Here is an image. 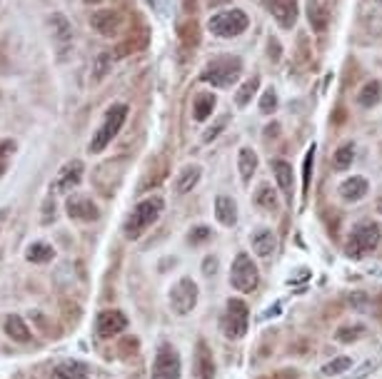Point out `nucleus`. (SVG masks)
<instances>
[{"mask_svg":"<svg viewBox=\"0 0 382 379\" xmlns=\"http://www.w3.org/2000/svg\"><path fill=\"white\" fill-rule=\"evenodd\" d=\"M85 3H96V6H98V3H102V0H85Z\"/></svg>","mask_w":382,"mask_h":379,"instance_id":"43","label":"nucleus"},{"mask_svg":"<svg viewBox=\"0 0 382 379\" xmlns=\"http://www.w3.org/2000/svg\"><path fill=\"white\" fill-rule=\"evenodd\" d=\"M255 205L260 210H265V212H275V210H277V205H280V200H277V192H275V190L270 187L268 183H263L260 187L255 190Z\"/></svg>","mask_w":382,"mask_h":379,"instance_id":"27","label":"nucleus"},{"mask_svg":"<svg viewBox=\"0 0 382 379\" xmlns=\"http://www.w3.org/2000/svg\"><path fill=\"white\" fill-rule=\"evenodd\" d=\"M312 162H315V145H312V148L307 150V155H305V165H303V187H305V192H307V187H310Z\"/></svg>","mask_w":382,"mask_h":379,"instance_id":"36","label":"nucleus"},{"mask_svg":"<svg viewBox=\"0 0 382 379\" xmlns=\"http://www.w3.org/2000/svg\"><path fill=\"white\" fill-rule=\"evenodd\" d=\"M377 367H380V359H367V362H365V364H362V367L358 369V372L350 374V379H365V377H367V374L375 372Z\"/></svg>","mask_w":382,"mask_h":379,"instance_id":"38","label":"nucleus"},{"mask_svg":"<svg viewBox=\"0 0 382 379\" xmlns=\"http://www.w3.org/2000/svg\"><path fill=\"white\" fill-rule=\"evenodd\" d=\"M250 245L257 257L268 260V257L275 255V249H277V237H275V232L270 230V227H257L250 235Z\"/></svg>","mask_w":382,"mask_h":379,"instance_id":"17","label":"nucleus"},{"mask_svg":"<svg viewBox=\"0 0 382 379\" xmlns=\"http://www.w3.org/2000/svg\"><path fill=\"white\" fill-rule=\"evenodd\" d=\"M257 88H260V77L252 75L250 80H245V83H243V88L235 93V105H238V107H247V105H250L252 95L257 93Z\"/></svg>","mask_w":382,"mask_h":379,"instance_id":"30","label":"nucleus"},{"mask_svg":"<svg viewBox=\"0 0 382 379\" xmlns=\"http://www.w3.org/2000/svg\"><path fill=\"white\" fill-rule=\"evenodd\" d=\"M6 219H8V208H0V230L6 225Z\"/></svg>","mask_w":382,"mask_h":379,"instance_id":"41","label":"nucleus"},{"mask_svg":"<svg viewBox=\"0 0 382 379\" xmlns=\"http://www.w3.org/2000/svg\"><path fill=\"white\" fill-rule=\"evenodd\" d=\"M192 374L197 379H215V359H213V352H210L208 342H197L195 355H192Z\"/></svg>","mask_w":382,"mask_h":379,"instance_id":"14","label":"nucleus"},{"mask_svg":"<svg viewBox=\"0 0 382 379\" xmlns=\"http://www.w3.org/2000/svg\"><path fill=\"white\" fill-rule=\"evenodd\" d=\"M210 235H213V230L205 227V225H200V227H195V230L190 232V242L200 245V242H205V240H210Z\"/></svg>","mask_w":382,"mask_h":379,"instance_id":"39","label":"nucleus"},{"mask_svg":"<svg viewBox=\"0 0 382 379\" xmlns=\"http://www.w3.org/2000/svg\"><path fill=\"white\" fill-rule=\"evenodd\" d=\"M227 120H230V118H227V115H225V118L217 120V123L213 125V127H208V130L203 132V142H213V140H217V137H220V132L225 130Z\"/></svg>","mask_w":382,"mask_h":379,"instance_id":"37","label":"nucleus"},{"mask_svg":"<svg viewBox=\"0 0 382 379\" xmlns=\"http://www.w3.org/2000/svg\"><path fill=\"white\" fill-rule=\"evenodd\" d=\"M197 297H200V290H197L195 279H192V277H183V279H178L173 287H170V295H167V300H170V309H173L175 314L185 317V314H190L192 309H195Z\"/></svg>","mask_w":382,"mask_h":379,"instance_id":"7","label":"nucleus"},{"mask_svg":"<svg viewBox=\"0 0 382 379\" xmlns=\"http://www.w3.org/2000/svg\"><path fill=\"white\" fill-rule=\"evenodd\" d=\"M128 110H130V107H128L125 102H115V105L108 107V113L102 118L100 127L93 132V137H90L88 153L98 155L108 148L110 142H113V137L123 130V125H125V120H128Z\"/></svg>","mask_w":382,"mask_h":379,"instance_id":"2","label":"nucleus"},{"mask_svg":"<svg viewBox=\"0 0 382 379\" xmlns=\"http://www.w3.org/2000/svg\"><path fill=\"white\" fill-rule=\"evenodd\" d=\"M375 210H377V212H380V215H382V195H380V197H377V202H375Z\"/></svg>","mask_w":382,"mask_h":379,"instance_id":"42","label":"nucleus"},{"mask_svg":"<svg viewBox=\"0 0 382 379\" xmlns=\"http://www.w3.org/2000/svg\"><path fill=\"white\" fill-rule=\"evenodd\" d=\"M162 210H165L162 197H148V200L137 202L135 208H132L130 217L125 219V227H123L128 240H140L160 219Z\"/></svg>","mask_w":382,"mask_h":379,"instance_id":"1","label":"nucleus"},{"mask_svg":"<svg viewBox=\"0 0 382 379\" xmlns=\"http://www.w3.org/2000/svg\"><path fill=\"white\" fill-rule=\"evenodd\" d=\"M90 369L83 362H63L53 369V379H88Z\"/></svg>","mask_w":382,"mask_h":379,"instance_id":"22","label":"nucleus"},{"mask_svg":"<svg viewBox=\"0 0 382 379\" xmlns=\"http://www.w3.org/2000/svg\"><path fill=\"white\" fill-rule=\"evenodd\" d=\"M247 25H250V18H247L245 13L238 10V8H227V10H220L215 13L213 18L208 20V30L213 33V36L217 38H238L243 36L247 30Z\"/></svg>","mask_w":382,"mask_h":379,"instance_id":"4","label":"nucleus"},{"mask_svg":"<svg viewBox=\"0 0 382 379\" xmlns=\"http://www.w3.org/2000/svg\"><path fill=\"white\" fill-rule=\"evenodd\" d=\"M90 25L93 30H98L100 36L113 38L120 28H123V15L118 10H108V8H100V10H93L90 15Z\"/></svg>","mask_w":382,"mask_h":379,"instance_id":"13","label":"nucleus"},{"mask_svg":"<svg viewBox=\"0 0 382 379\" xmlns=\"http://www.w3.org/2000/svg\"><path fill=\"white\" fill-rule=\"evenodd\" d=\"M365 334V327L362 325H355V327H340L337 330V339L340 342H345V344H350V342H355V339H360Z\"/></svg>","mask_w":382,"mask_h":379,"instance_id":"34","label":"nucleus"},{"mask_svg":"<svg viewBox=\"0 0 382 379\" xmlns=\"http://www.w3.org/2000/svg\"><path fill=\"white\" fill-rule=\"evenodd\" d=\"M68 217L80 219V222H93L98 219V205L85 195H72L68 197Z\"/></svg>","mask_w":382,"mask_h":379,"instance_id":"16","label":"nucleus"},{"mask_svg":"<svg viewBox=\"0 0 382 379\" xmlns=\"http://www.w3.org/2000/svg\"><path fill=\"white\" fill-rule=\"evenodd\" d=\"M238 170H240V178H243V183H250L252 175H255L257 170V155L255 150L250 148H240L238 153Z\"/></svg>","mask_w":382,"mask_h":379,"instance_id":"26","label":"nucleus"},{"mask_svg":"<svg viewBox=\"0 0 382 379\" xmlns=\"http://www.w3.org/2000/svg\"><path fill=\"white\" fill-rule=\"evenodd\" d=\"M367 190H370V183L365 178H360V175H353V178L345 180V183L340 185V195H342V200H347V202H358L367 195Z\"/></svg>","mask_w":382,"mask_h":379,"instance_id":"19","label":"nucleus"},{"mask_svg":"<svg viewBox=\"0 0 382 379\" xmlns=\"http://www.w3.org/2000/svg\"><path fill=\"white\" fill-rule=\"evenodd\" d=\"M382 240V232L375 222H360L358 227H353L350 237H347V252L353 257L370 255L372 249H377Z\"/></svg>","mask_w":382,"mask_h":379,"instance_id":"5","label":"nucleus"},{"mask_svg":"<svg viewBox=\"0 0 382 379\" xmlns=\"http://www.w3.org/2000/svg\"><path fill=\"white\" fill-rule=\"evenodd\" d=\"M377 3H380V6H382V0H377Z\"/></svg>","mask_w":382,"mask_h":379,"instance_id":"44","label":"nucleus"},{"mask_svg":"<svg viewBox=\"0 0 382 379\" xmlns=\"http://www.w3.org/2000/svg\"><path fill=\"white\" fill-rule=\"evenodd\" d=\"M263 379H298V372H295V369H282V372H277L275 377H263Z\"/></svg>","mask_w":382,"mask_h":379,"instance_id":"40","label":"nucleus"},{"mask_svg":"<svg viewBox=\"0 0 382 379\" xmlns=\"http://www.w3.org/2000/svg\"><path fill=\"white\" fill-rule=\"evenodd\" d=\"M50 25H53V45L58 50V60L63 63V60H68V55L72 50V28L60 13H55L53 18H50Z\"/></svg>","mask_w":382,"mask_h":379,"instance_id":"12","label":"nucleus"},{"mask_svg":"<svg viewBox=\"0 0 382 379\" xmlns=\"http://www.w3.org/2000/svg\"><path fill=\"white\" fill-rule=\"evenodd\" d=\"M96 330L102 339H113L128 330V317L120 309H105V312L98 314Z\"/></svg>","mask_w":382,"mask_h":379,"instance_id":"11","label":"nucleus"},{"mask_svg":"<svg viewBox=\"0 0 382 379\" xmlns=\"http://www.w3.org/2000/svg\"><path fill=\"white\" fill-rule=\"evenodd\" d=\"M215 217L220 225L225 227H233L235 222H238V205H235L233 197H225L220 195L215 200Z\"/></svg>","mask_w":382,"mask_h":379,"instance_id":"21","label":"nucleus"},{"mask_svg":"<svg viewBox=\"0 0 382 379\" xmlns=\"http://www.w3.org/2000/svg\"><path fill=\"white\" fill-rule=\"evenodd\" d=\"M55 257V249L53 245L48 242H33L28 247V252H25V260L33 262V265H45V262H50Z\"/></svg>","mask_w":382,"mask_h":379,"instance_id":"29","label":"nucleus"},{"mask_svg":"<svg viewBox=\"0 0 382 379\" xmlns=\"http://www.w3.org/2000/svg\"><path fill=\"white\" fill-rule=\"evenodd\" d=\"M83 170L85 165L80 160L66 162V165L58 170L53 183H50V190H53V192H70V190H75L80 185V180H83Z\"/></svg>","mask_w":382,"mask_h":379,"instance_id":"10","label":"nucleus"},{"mask_svg":"<svg viewBox=\"0 0 382 379\" xmlns=\"http://www.w3.org/2000/svg\"><path fill=\"white\" fill-rule=\"evenodd\" d=\"M280 28H293L298 20V0H263Z\"/></svg>","mask_w":382,"mask_h":379,"instance_id":"15","label":"nucleus"},{"mask_svg":"<svg viewBox=\"0 0 382 379\" xmlns=\"http://www.w3.org/2000/svg\"><path fill=\"white\" fill-rule=\"evenodd\" d=\"M230 284H233L238 292H252L257 290V284H260V272H257L255 262L247 252H240L235 257L233 267H230Z\"/></svg>","mask_w":382,"mask_h":379,"instance_id":"6","label":"nucleus"},{"mask_svg":"<svg viewBox=\"0 0 382 379\" xmlns=\"http://www.w3.org/2000/svg\"><path fill=\"white\" fill-rule=\"evenodd\" d=\"M6 334L15 342H30V337H33V332L28 330L20 314H8L6 317Z\"/></svg>","mask_w":382,"mask_h":379,"instance_id":"23","label":"nucleus"},{"mask_svg":"<svg viewBox=\"0 0 382 379\" xmlns=\"http://www.w3.org/2000/svg\"><path fill=\"white\" fill-rule=\"evenodd\" d=\"M200 175H203L200 165H185L178 172V178H175V192H178V195L190 192V190L200 183Z\"/></svg>","mask_w":382,"mask_h":379,"instance_id":"20","label":"nucleus"},{"mask_svg":"<svg viewBox=\"0 0 382 379\" xmlns=\"http://www.w3.org/2000/svg\"><path fill=\"white\" fill-rule=\"evenodd\" d=\"M350 367H353V359H350V357H335L333 362L323 364V377H337V374H345Z\"/></svg>","mask_w":382,"mask_h":379,"instance_id":"32","label":"nucleus"},{"mask_svg":"<svg viewBox=\"0 0 382 379\" xmlns=\"http://www.w3.org/2000/svg\"><path fill=\"white\" fill-rule=\"evenodd\" d=\"M240 72H243V60L238 55H220V58L210 60L200 77H203V83L225 90L238 83Z\"/></svg>","mask_w":382,"mask_h":379,"instance_id":"3","label":"nucleus"},{"mask_svg":"<svg viewBox=\"0 0 382 379\" xmlns=\"http://www.w3.org/2000/svg\"><path fill=\"white\" fill-rule=\"evenodd\" d=\"M180 369H183V362H180L178 350L170 344H160V350L155 352V359H153L150 379H180Z\"/></svg>","mask_w":382,"mask_h":379,"instance_id":"8","label":"nucleus"},{"mask_svg":"<svg viewBox=\"0 0 382 379\" xmlns=\"http://www.w3.org/2000/svg\"><path fill=\"white\" fill-rule=\"evenodd\" d=\"M307 20H310L312 30L323 33V30H328V25H330V10L323 6V3L310 0V3H307Z\"/></svg>","mask_w":382,"mask_h":379,"instance_id":"24","label":"nucleus"},{"mask_svg":"<svg viewBox=\"0 0 382 379\" xmlns=\"http://www.w3.org/2000/svg\"><path fill=\"white\" fill-rule=\"evenodd\" d=\"M273 175L277 180V187H280L282 195L287 200H293V165L285 160H273Z\"/></svg>","mask_w":382,"mask_h":379,"instance_id":"18","label":"nucleus"},{"mask_svg":"<svg viewBox=\"0 0 382 379\" xmlns=\"http://www.w3.org/2000/svg\"><path fill=\"white\" fill-rule=\"evenodd\" d=\"M247 322H250V309L243 300H230L227 302L225 320H222V330L230 339H240L247 334Z\"/></svg>","mask_w":382,"mask_h":379,"instance_id":"9","label":"nucleus"},{"mask_svg":"<svg viewBox=\"0 0 382 379\" xmlns=\"http://www.w3.org/2000/svg\"><path fill=\"white\" fill-rule=\"evenodd\" d=\"M353 160H355V145L353 142H345L342 148L335 150V157H333L335 170H347V167L353 165Z\"/></svg>","mask_w":382,"mask_h":379,"instance_id":"31","label":"nucleus"},{"mask_svg":"<svg viewBox=\"0 0 382 379\" xmlns=\"http://www.w3.org/2000/svg\"><path fill=\"white\" fill-rule=\"evenodd\" d=\"M13 155H15V142L13 140H0V180L6 178V172L10 170Z\"/></svg>","mask_w":382,"mask_h":379,"instance_id":"33","label":"nucleus"},{"mask_svg":"<svg viewBox=\"0 0 382 379\" xmlns=\"http://www.w3.org/2000/svg\"><path fill=\"white\" fill-rule=\"evenodd\" d=\"M275 107H277V93L270 88V90H265L263 98H260V113L270 115V113H275Z\"/></svg>","mask_w":382,"mask_h":379,"instance_id":"35","label":"nucleus"},{"mask_svg":"<svg viewBox=\"0 0 382 379\" xmlns=\"http://www.w3.org/2000/svg\"><path fill=\"white\" fill-rule=\"evenodd\" d=\"M382 100V85L377 80H370V83H365L358 93V105L360 107H375L377 102Z\"/></svg>","mask_w":382,"mask_h":379,"instance_id":"28","label":"nucleus"},{"mask_svg":"<svg viewBox=\"0 0 382 379\" xmlns=\"http://www.w3.org/2000/svg\"><path fill=\"white\" fill-rule=\"evenodd\" d=\"M217 100L213 93H200L195 98V102H192V118L197 120V123H205V120L213 115V110H215Z\"/></svg>","mask_w":382,"mask_h":379,"instance_id":"25","label":"nucleus"}]
</instances>
